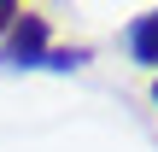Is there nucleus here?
I'll return each instance as SVG.
<instances>
[{"instance_id": "1", "label": "nucleus", "mask_w": 158, "mask_h": 152, "mask_svg": "<svg viewBox=\"0 0 158 152\" xmlns=\"http://www.w3.org/2000/svg\"><path fill=\"white\" fill-rule=\"evenodd\" d=\"M41 53H47V18H41V12H18V23H12L6 41H0V64H6V70H35Z\"/></svg>"}, {"instance_id": "2", "label": "nucleus", "mask_w": 158, "mask_h": 152, "mask_svg": "<svg viewBox=\"0 0 158 152\" xmlns=\"http://www.w3.org/2000/svg\"><path fill=\"white\" fill-rule=\"evenodd\" d=\"M123 47H129V59H135V64H152V70H158V6H152V12H141V18L129 23Z\"/></svg>"}, {"instance_id": "3", "label": "nucleus", "mask_w": 158, "mask_h": 152, "mask_svg": "<svg viewBox=\"0 0 158 152\" xmlns=\"http://www.w3.org/2000/svg\"><path fill=\"white\" fill-rule=\"evenodd\" d=\"M76 64H88V47H47L35 70H76Z\"/></svg>"}, {"instance_id": "4", "label": "nucleus", "mask_w": 158, "mask_h": 152, "mask_svg": "<svg viewBox=\"0 0 158 152\" xmlns=\"http://www.w3.org/2000/svg\"><path fill=\"white\" fill-rule=\"evenodd\" d=\"M18 12H23V6H18V0H0V41H6V29H12V23H18Z\"/></svg>"}, {"instance_id": "5", "label": "nucleus", "mask_w": 158, "mask_h": 152, "mask_svg": "<svg viewBox=\"0 0 158 152\" xmlns=\"http://www.w3.org/2000/svg\"><path fill=\"white\" fill-rule=\"evenodd\" d=\"M152 105H158V76H152Z\"/></svg>"}]
</instances>
